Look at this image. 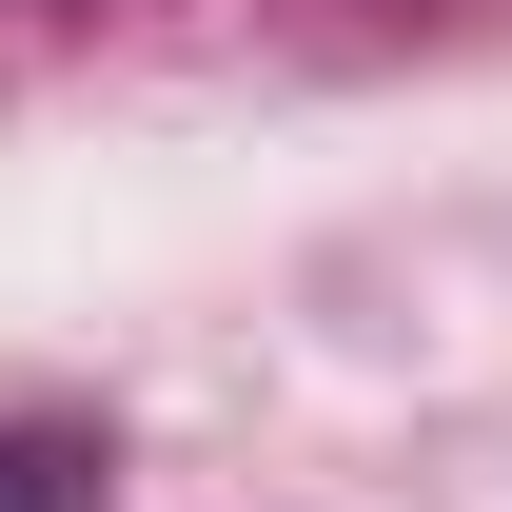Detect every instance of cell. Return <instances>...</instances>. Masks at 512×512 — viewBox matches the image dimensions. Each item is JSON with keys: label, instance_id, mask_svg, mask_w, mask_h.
Instances as JSON below:
<instances>
[{"label": "cell", "instance_id": "1", "mask_svg": "<svg viewBox=\"0 0 512 512\" xmlns=\"http://www.w3.org/2000/svg\"><path fill=\"white\" fill-rule=\"evenodd\" d=\"M99 493H119L99 434H0V512H99Z\"/></svg>", "mask_w": 512, "mask_h": 512}]
</instances>
